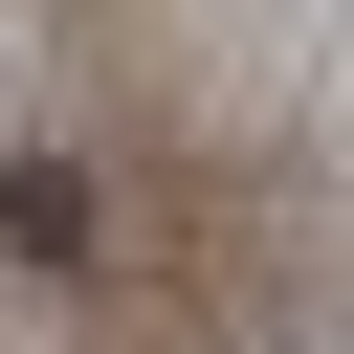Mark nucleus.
Returning a JSON list of instances; mask_svg holds the SVG:
<instances>
[{
  "label": "nucleus",
  "mask_w": 354,
  "mask_h": 354,
  "mask_svg": "<svg viewBox=\"0 0 354 354\" xmlns=\"http://www.w3.org/2000/svg\"><path fill=\"white\" fill-rule=\"evenodd\" d=\"M0 243L22 266H88L111 221H88V155H0Z\"/></svg>",
  "instance_id": "obj_1"
}]
</instances>
